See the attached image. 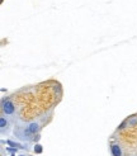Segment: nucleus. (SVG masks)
Here are the masks:
<instances>
[{
	"mask_svg": "<svg viewBox=\"0 0 137 156\" xmlns=\"http://www.w3.org/2000/svg\"><path fill=\"white\" fill-rule=\"evenodd\" d=\"M13 135H14L15 140H18L19 142H23V144H33L34 137H36L34 135H32L28 131L26 123L22 122V121H15Z\"/></svg>",
	"mask_w": 137,
	"mask_h": 156,
	"instance_id": "obj_1",
	"label": "nucleus"
},
{
	"mask_svg": "<svg viewBox=\"0 0 137 156\" xmlns=\"http://www.w3.org/2000/svg\"><path fill=\"white\" fill-rule=\"evenodd\" d=\"M0 108H2V114L8 117L13 122L17 121V105L13 102L10 97H3L2 103H0Z\"/></svg>",
	"mask_w": 137,
	"mask_h": 156,
	"instance_id": "obj_2",
	"label": "nucleus"
},
{
	"mask_svg": "<svg viewBox=\"0 0 137 156\" xmlns=\"http://www.w3.org/2000/svg\"><path fill=\"white\" fill-rule=\"evenodd\" d=\"M51 119H47V115H43L41 118H36V119H32L26 123V126L28 128V131L30 132L32 135H40L42 128L46 126V123H48Z\"/></svg>",
	"mask_w": 137,
	"mask_h": 156,
	"instance_id": "obj_3",
	"label": "nucleus"
},
{
	"mask_svg": "<svg viewBox=\"0 0 137 156\" xmlns=\"http://www.w3.org/2000/svg\"><path fill=\"white\" fill-rule=\"evenodd\" d=\"M12 129H13V121L2 114V117H0V133H2V136L3 137L9 136Z\"/></svg>",
	"mask_w": 137,
	"mask_h": 156,
	"instance_id": "obj_4",
	"label": "nucleus"
},
{
	"mask_svg": "<svg viewBox=\"0 0 137 156\" xmlns=\"http://www.w3.org/2000/svg\"><path fill=\"white\" fill-rule=\"evenodd\" d=\"M136 126H137V114H133V115H129L128 118H126L121 123V126L118 127V131L125 129V128H132Z\"/></svg>",
	"mask_w": 137,
	"mask_h": 156,
	"instance_id": "obj_5",
	"label": "nucleus"
},
{
	"mask_svg": "<svg viewBox=\"0 0 137 156\" xmlns=\"http://www.w3.org/2000/svg\"><path fill=\"white\" fill-rule=\"evenodd\" d=\"M109 149H111V155L112 156H123V149H122L121 144L113 142V144H111Z\"/></svg>",
	"mask_w": 137,
	"mask_h": 156,
	"instance_id": "obj_6",
	"label": "nucleus"
},
{
	"mask_svg": "<svg viewBox=\"0 0 137 156\" xmlns=\"http://www.w3.org/2000/svg\"><path fill=\"white\" fill-rule=\"evenodd\" d=\"M33 151L36 152V154H42L43 152V147H42V145L41 144H34V146H33Z\"/></svg>",
	"mask_w": 137,
	"mask_h": 156,
	"instance_id": "obj_7",
	"label": "nucleus"
},
{
	"mask_svg": "<svg viewBox=\"0 0 137 156\" xmlns=\"http://www.w3.org/2000/svg\"><path fill=\"white\" fill-rule=\"evenodd\" d=\"M15 156H32V155L28 154V152H20V154H17Z\"/></svg>",
	"mask_w": 137,
	"mask_h": 156,
	"instance_id": "obj_8",
	"label": "nucleus"
}]
</instances>
